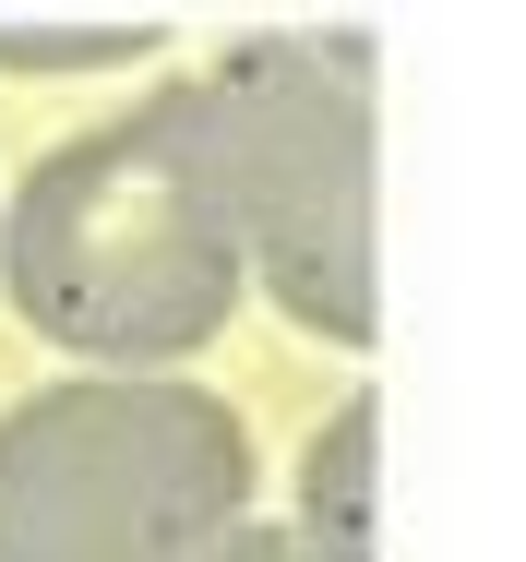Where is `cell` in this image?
<instances>
[{"label": "cell", "instance_id": "7a4b0ae2", "mask_svg": "<svg viewBox=\"0 0 526 562\" xmlns=\"http://www.w3.org/2000/svg\"><path fill=\"white\" fill-rule=\"evenodd\" d=\"M192 97L239 276H264L312 336L371 347V36H239Z\"/></svg>", "mask_w": 526, "mask_h": 562}, {"label": "cell", "instance_id": "6da1fadb", "mask_svg": "<svg viewBox=\"0 0 526 562\" xmlns=\"http://www.w3.org/2000/svg\"><path fill=\"white\" fill-rule=\"evenodd\" d=\"M0 288L48 347L168 383V359H192L239 312V239L204 156V97L156 85L97 132H72L60 156H36V180L0 216Z\"/></svg>", "mask_w": 526, "mask_h": 562}, {"label": "cell", "instance_id": "5b68a950", "mask_svg": "<svg viewBox=\"0 0 526 562\" xmlns=\"http://www.w3.org/2000/svg\"><path fill=\"white\" fill-rule=\"evenodd\" d=\"M144 48H156L144 12H0V72H108Z\"/></svg>", "mask_w": 526, "mask_h": 562}, {"label": "cell", "instance_id": "277c9868", "mask_svg": "<svg viewBox=\"0 0 526 562\" xmlns=\"http://www.w3.org/2000/svg\"><path fill=\"white\" fill-rule=\"evenodd\" d=\"M371 443H383V407L347 395L300 467V527H288L300 562H371Z\"/></svg>", "mask_w": 526, "mask_h": 562}, {"label": "cell", "instance_id": "3957f363", "mask_svg": "<svg viewBox=\"0 0 526 562\" xmlns=\"http://www.w3.org/2000/svg\"><path fill=\"white\" fill-rule=\"evenodd\" d=\"M251 515V431L204 383L85 371L0 419V562H204Z\"/></svg>", "mask_w": 526, "mask_h": 562}, {"label": "cell", "instance_id": "8992f818", "mask_svg": "<svg viewBox=\"0 0 526 562\" xmlns=\"http://www.w3.org/2000/svg\"><path fill=\"white\" fill-rule=\"evenodd\" d=\"M204 562H300V551H288V527H227Z\"/></svg>", "mask_w": 526, "mask_h": 562}]
</instances>
